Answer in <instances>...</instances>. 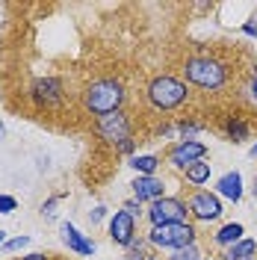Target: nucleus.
<instances>
[{
  "instance_id": "f257e3e1",
  "label": "nucleus",
  "mask_w": 257,
  "mask_h": 260,
  "mask_svg": "<svg viewBox=\"0 0 257 260\" xmlns=\"http://www.w3.org/2000/svg\"><path fill=\"white\" fill-rule=\"evenodd\" d=\"M124 101V89L118 80H95L86 92H83V107L89 110L92 115H110V113H118Z\"/></svg>"
},
{
  "instance_id": "f03ea898",
  "label": "nucleus",
  "mask_w": 257,
  "mask_h": 260,
  "mask_svg": "<svg viewBox=\"0 0 257 260\" xmlns=\"http://www.w3.org/2000/svg\"><path fill=\"white\" fill-rule=\"evenodd\" d=\"M186 83H180L177 77H169V74H163V77H154V80L148 83V101L163 110V113H169V110H175L180 107L183 101H186Z\"/></svg>"
},
{
  "instance_id": "7ed1b4c3",
  "label": "nucleus",
  "mask_w": 257,
  "mask_h": 260,
  "mask_svg": "<svg viewBox=\"0 0 257 260\" xmlns=\"http://www.w3.org/2000/svg\"><path fill=\"white\" fill-rule=\"evenodd\" d=\"M183 74H186L189 83L201 86V89H219V86L225 83V77H228L225 65L216 62V59H210V56H192V59H186Z\"/></svg>"
},
{
  "instance_id": "20e7f679",
  "label": "nucleus",
  "mask_w": 257,
  "mask_h": 260,
  "mask_svg": "<svg viewBox=\"0 0 257 260\" xmlns=\"http://www.w3.org/2000/svg\"><path fill=\"white\" fill-rule=\"evenodd\" d=\"M154 245L160 248H186V245H195V228L186 225V222H175V225H157L151 228V237H148Z\"/></svg>"
},
{
  "instance_id": "39448f33",
  "label": "nucleus",
  "mask_w": 257,
  "mask_h": 260,
  "mask_svg": "<svg viewBox=\"0 0 257 260\" xmlns=\"http://www.w3.org/2000/svg\"><path fill=\"white\" fill-rule=\"evenodd\" d=\"M151 222L154 228L157 225H175V222H186V216H189V207L180 201V198H157V201H151Z\"/></svg>"
},
{
  "instance_id": "423d86ee",
  "label": "nucleus",
  "mask_w": 257,
  "mask_h": 260,
  "mask_svg": "<svg viewBox=\"0 0 257 260\" xmlns=\"http://www.w3.org/2000/svg\"><path fill=\"white\" fill-rule=\"evenodd\" d=\"M95 133L101 136V139H107V142H124V139H130V121L127 115L121 113H110V115H101L95 121Z\"/></svg>"
},
{
  "instance_id": "0eeeda50",
  "label": "nucleus",
  "mask_w": 257,
  "mask_h": 260,
  "mask_svg": "<svg viewBox=\"0 0 257 260\" xmlns=\"http://www.w3.org/2000/svg\"><path fill=\"white\" fill-rule=\"evenodd\" d=\"M207 157V145H201V142H195V139H183V142H177L172 151H169V162L175 166V169H189L192 162L204 160Z\"/></svg>"
},
{
  "instance_id": "6e6552de",
  "label": "nucleus",
  "mask_w": 257,
  "mask_h": 260,
  "mask_svg": "<svg viewBox=\"0 0 257 260\" xmlns=\"http://www.w3.org/2000/svg\"><path fill=\"white\" fill-rule=\"evenodd\" d=\"M110 240L115 245H133L136 243V219L124 210H115V216L110 219Z\"/></svg>"
},
{
  "instance_id": "1a4fd4ad",
  "label": "nucleus",
  "mask_w": 257,
  "mask_h": 260,
  "mask_svg": "<svg viewBox=\"0 0 257 260\" xmlns=\"http://www.w3.org/2000/svg\"><path fill=\"white\" fill-rule=\"evenodd\" d=\"M189 213L195 219H201V222H213V219L222 216V201L213 192H195L189 198Z\"/></svg>"
},
{
  "instance_id": "9d476101",
  "label": "nucleus",
  "mask_w": 257,
  "mask_h": 260,
  "mask_svg": "<svg viewBox=\"0 0 257 260\" xmlns=\"http://www.w3.org/2000/svg\"><path fill=\"white\" fill-rule=\"evenodd\" d=\"M33 101L39 107H53L62 101V80L59 77H42L33 83Z\"/></svg>"
},
{
  "instance_id": "9b49d317",
  "label": "nucleus",
  "mask_w": 257,
  "mask_h": 260,
  "mask_svg": "<svg viewBox=\"0 0 257 260\" xmlns=\"http://www.w3.org/2000/svg\"><path fill=\"white\" fill-rule=\"evenodd\" d=\"M130 186H133L136 201H157V198H163V189H166V183H163L157 175H154V178H142V175H139Z\"/></svg>"
},
{
  "instance_id": "f8f14e48",
  "label": "nucleus",
  "mask_w": 257,
  "mask_h": 260,
  "mask_svg": "<svg viewBox=\"0 0 257 260\" xmlns=\"http://www.w3.org/2000/svg\"><path fill=\"white\" fill-rule=\"evenodd\" d=\"M62 240H65V245H68L71 251H77V254H95V243H92L86 234H80L71 222H62Z\"/></svg>"
},
{
  "instance_id": "ddd939ff",
  "label": "nucleus",
  "mask_w": 257,
  "mask_h": 260,
  "mask_svg": "<svg viewBox=\"0 0 257 260\" xmlns=\"http://www.w3.org/2000/svg\"><path fill=\"white\" fill-rule=\"evenodd\" d=\"M216 189H219V195H225V198H231V201H240L242 198V175L240 172H228V175H222L219 183H216Z\"/></svg>"
},
{
  "instance_id": "4468645a",
  "label": "nucleus",
  "mask_w": 257,
  "mask_h": 260,
  "mask_svg": "<svg viewBox=\"0 0 257 260\" xmlns=\"http://www.w3.org/2000/svg\"><path fill=\"white\" fill-rule=\"evenodd\" d=\"M257 254V240H240L225 251V260H254Z\"/></svg>"
},
{
  "instance_id": "2eb2a0df",
  "label": "nucleus",
  "mask_w": 257,
  "mask_h": 260,
  "mask_svg": "<svg viewBox=\"0 0 257 260\" xmlns=\"http://www.w3.org/2000/svg\"><path fill=\"white\" fill-rule=\"evenodd\" d=\"M242 234H245V231H242L240 222H231V225H225L216 237H213V240H216L219 245H228V248H231L234 243H240V240H242Z\"/></svg>"
},
{
  "instance_id": "dca6fc26",
  "label": "nucleus",
  "mask_w": 257,
  "mask_h": 260,
  "mask_svg": "<svg viewBox=\"0 0 257 260\" xmlns=\"http://www.w3.org/2000/svg\"><path fill=\"white\" fill-rule=\"evenodd\" d=\"M130 166H133L142 178H154V172H157L160 160H157L154 154H142V157H133V160H130Z\"/></svg>"
},
{
  "instance_id": "f3484780",
  "label": "nucleus",
  "mask_w": 257,
  "mask_h": 260,
  "mask_svg": "<svg viewBox=\"0 0 257 260\" xmlns=\"http://www.w3.org/2000/svg\"><path fill=\"white\" fill-rule=\"evenodd\" d=\"M186 180H189V183H195V186L207 183V180H210V162H204V160L192 162V166L186 169Z\"/></svg>"
},
{
  "instance_id": "a211bd4d",
  "label": "nucleus",
  "mask_w": 257,
  "mask_h": 260,
  "mask_svg": "<svg viewBox=\"0 0 257 260\" xmlns=\"http://www.w3.org/2000/svg\"><path fill=\"white\" fill-rule=\"evenodd\" d=\"M228 136H231V142H245L248 139V124L242 118H231L228 121Z\"/></svg>"
},
{
  "instance_id": "6ab92c4d",
  "label": "nucleus",
  "mask_w": 257,
  "mask_h": 260,
  "mask_svg": "<svg viewBox=\"0 0 257 260\" xmlns=\"http://www.w3.org/2000/svg\"><path fill=\"white\" fill-rule=\"evenodd\" d=\"M172 260H201V254H198V248H195V245H186V248L175 251Z\"/></svg>"
},
{
  "instance_id": "aec40b11",
  "label": "nucleus",
  "mask_w": 257,
  "mask_h": 260,
  "mask_svg": "<svg viewBox=\"0 0 257 260\" xmlns=\"http://www.w3.org/2000/svg\"><path fill=\"white\" fill-rule=\"evenodd\" d=\"M24 245H30V237H15V240H6L3 248L6 251H18V248H24Z\"/></svg>"
},
{
  "instance_id": "412c9836",
  "label": "nucleus",
  "mask_w": 257,
  "mask_h": 260,
  "mask_svg": "<svg viewBox=\"0 0 257 260\" xmlns=\"http://www.w3.org/2000/svg\"><path fill=\"white\" fill-rule=\"evenodd\" d=\"M18 207V201L12 195H0V213H12Z\"/></svg>"
},
{
  "instance_id": "4be33fe9",
  "label": "nucleus",
  "mask_w": 257,
  "mask_h": 260,
  "mask_svg": "<svg viewBox=\"0 0 257 260\" xmlns=\"http://www.w3.org/2000/svg\"><path fill=\"white\" fill-rule=\"evenodd\" d=\"M124 260H148V254L142 251V245H139V240H136V243L130 245V254H127Z\"/></svg>"
},
{
  "instance_id": "5701e85b",
  "label": "nucleus",
  "mask_w": 257,
  "mask_h": 260,
  "mask_svg": "<svg viewBox=\"0 0 257 260\" xmlns=\"http://www.w3.org/2000/svg\"><path fill=\"white\" fill-rule=\"evenodd\" d=\"M180 133H183V136H192V133H198V130H201V124H192V121H180Z\"/></svg>"
},
{
  "instance_id": "b1692460",
  "label": "nucleus",
  "mask_w": 257,
  "mask_h": 260,
  "mask_svg": "<svg viewBox=\"0 0 257 260\" xmlns=\"http://www.w3.org/2000/svg\"><path fill=\"white\" fill-rule=\"evenodd\" d=\"M242 32L251 36V39H257V18H248V21L242 24Z\"/></svg>"
},
{
  "instance_id": "393cba45",
  "label": "nucleus",
  "mask_w": 257,
  "mask_h": 260,
  "mask_svg": "<svg viewBox=\"0 0 257 260\" xmlns=\"http://www.w3.org/2000/svg\"><path fill=\"white\" fill-rule=\"evenodd\" d=\"M56 204H59V198H48V201L42 204V213H45V216H53V207H56Z\"/></svg>"
},
{
  "instance_id": "a878e982",
  "label": "nucleus",
  "mask_w": 257,
  "mask_h": 260,
  "mask_svg": "<svg viewBox=\"0 0 257 260\" xmlns=\"http://www.w3.org/2000/svg\"><path fill=\"white\" fill-rule=\"evenodd\" d=\"M139 210H142V201H127L124 204V213H130V216H136Z\"/></svg>"
},
{
  "instance_id": "bb28decb",
  "label": "nucleus",
  "mask_w": 257,
  "mask_h": 260,
  "mask_svg": "<svg viewBox=\"0 0 257 260\" xmlns=\"http://www.w3.org/2000/svg\"><path fill=\"white\" fill-rule=\"evenodd\" d=\"M248 98L257 104V71H254V77H251V83H248Z\"/></svg>"
},
{
  "instance_id": "cd10ccee",
  "label": "nucleus",
  "mask_w": 257,
  "mask_h": 260,
  "mask_svg": "<svg viewBox=\"0 0 257 260\" xmlns=\"http://www.w3.org/2000/svg\"><path fill=\"white\" fill-rule=\"evenodd\" d=\"M118 151H121V154H130V151H133V139H124V142H118Z\"/></svg>"
},
{
  "instance_id": "c85d7f7f",
  "label": "nucleus",
  "mask_w": 257,
  "mask_h": 260,
  "mask_svg": "<svg viewBox=\"0 0 257 260\" xmlns=\"http://www.w3.org/2000/svg\"><path fill=\"white\" fill-rule=\"evenodd\" d=\"M104 216H107V210H104V207H95V210H92V222H101Z\"/></svg>"
},
{
  "instance_id": "c756f323",
  "label": "nucleus",
  "mask_w": 257,
  "mask_h": 260,
  "mask_svg": "<svg viewBox=\"0 0 257 260\" xmlns=\"http://www.w3.org/2000/svg\"><path fill=\"white\" fill-rule=\"evenodd\" d=\"M21 260H48L45 254H27V257H21Z\"/></svg>"
},
{
  "instance_id": "7c9ffc66",
  "label": "nucleus",
  "mask_w": 257,
  "mask_h": 260,
  "mask_svg": "<svg viewBox=\"0 0 257 260\" xmlns=\"http://www.w3.org/2000/svg\"><path fill=\"white\" fill-rule=\"evenodd\" d=\"M248 157H257V145H251V148H248Z\"/></svg>"
},
{
  "instance_id": "2f4dec72",
  "label": "nucleus",
  "mask_w": 257,
  "mask_h": 260,
  "mask_svg": "<svg viewBox=\"0 0 257 260\" xmlns=\"http://www.w3.org/2000/svg\"><path fill=\"white\" fill-rule=\"evenodd\" d=\"M3 234H6V231H0V245L6 243V237H3Z\"/></svg>"
},
{
  "instance_id": "473e14b6",
  "label": "nucleus",
  "mask_w": 257,
  "mask_h": 260,
  "mask_svg": "<svg viewBox=\"0 0 257 260\" xmlns=\"http://www.w3.org/2000/svg\"><path fill=\"white\" fill-rule=\"evenodd\" d=\"M254 198H257V178H254Z\"/></svg>"
},
{
  "instance_id": "72a5a7b5",
  "label": "nucleus",
  "mask_w": 257,
  "mask_h": 260,
  "mask_svg": "<svg viewBox=\"0 0 257 260\" xmlns=\"http://www.w3.org/2000/svg\"><path fill=\"white\" fill-rule=\"evenodd\" d=\"M0 136H3V124H0Z\"/></svg>"
},
{
  "instance_id": "f704fd0d",
  "label": "nucleus",
  "mask_w": 257,
  "mask_h": 260,
  "mask_svg": "<svg viewBox=\"0 0 257 260\" xmlns=\"http://www.w3.org/2000/svg\"><path fill=\"white\" fill-rule=\"evenodd\" d=\"M148 260H157V257H148Z\"/></svg>"
}]
</instances>
